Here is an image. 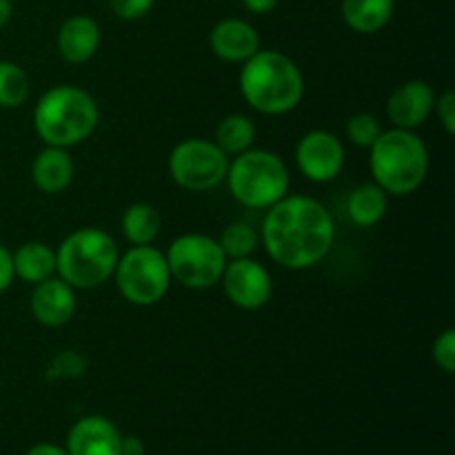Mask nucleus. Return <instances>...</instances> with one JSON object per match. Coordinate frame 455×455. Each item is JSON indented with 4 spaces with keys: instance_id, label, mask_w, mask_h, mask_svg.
<instances>
[{
    "instance_id": "nucleus-1",
    "label": "nucleus",
    "mask_w": 455,
    "mask_h": 455,
    "mask_svg": "<svg viewBox=\"0 0 455 455\" xmlns=\"http://www.w3.org/2000/svg\"><path fill=\"white\" fill-rule=\"evenodd\" d=\"M260 243L280 267L305 271L329 256L336 240L331 212L311 196H284L265 212Z\"/></svg>"
},
{
    "instance_id": "nucleus-2",
    "label": "nucleus",
    "mask_w": 455,
    "mask_h": 455,
    "mask_svg": "<svg viewBox=\"0 0 455 455\" xmlns=\"http://www.w3.org/2000/svg\"><path fill=\"white\" fill-rule=\"evenodd\" d=\"M238 84L244 102L262 116L289 114L305 96L300 67L287 53L274 49H258L244 60Z\"/></svg>"
},
{
    "instance_id": "nucleus-3",
    "label": "nucleus",
    "mask_w": 455,
    "mask_h": 455,
    "mask_svg": "<svg viewBox=\"0 0 455 455\" xmlns=\"http://www.w3.org/2000/svg\"><path fill=\"white\" fill-rule=\"evenodd\" d=\"M100 109L92 93L76 84H56L34 107V132L44 145L69 147L87 140L98 127Z\"/></svg>"
},
{
    "instance_id": "nucleus-4",
    "label": "nucleus",
    "mask_w": 455,
    "mask_h": 455,
    "mask_svg": "<svg viewBox=\"0 0 455 455\" xmlns=\"http://www.w3.org/2000/svg\"><path fill=\"white\" fill-rule=\"evenodd\" d=\"M369 169L387 196H411L427 180L429 149L411 129H382L369 147Z\"/></svg>"
},
{
    "instance_id": "nucleus-5",
    "label": "nucleus",
    "mask_w": 455,
    "mask_h": 455,
    "mask_svg": "<svg viewBox=\"0 0 455 455\" xmlns=\"http://www.w3.org/2000/svg\"><path fill=\"white\" fill-rule=\"evenodd\" d=\"M118 258V244L109 231L80 227L58 244L56 275L74 289L89 291L114 278Z\"/></svg>"
},
{
    "instance_id": "nucleus-6",
    "label": "nucleus",
    "mask_w": 455,
    "mask_h": 455,
    "mask_svg": "<svg viewBox=\"0 0 455 455\" xmlns=\"http://www.w3.org/2000/svg\"><path fill=\"white\" fill-rule=\"evenodd\" d=\"M225 182L235 203L267 212L289 194L291 176L278 154L269 149H247L229 160Z\"/></svg>"
},
{
    "instance_id": "nucleus-7",
    "label": "nucleus",
    "mask_w": 455,
    "mask_h": 455,
    "mask_svg": "<svg viewBox=\"0 0 455 455\" xmlns=\"http://www.w3.org/2000/svg\"><path fill=\"white\" fill-rule=\"evenodd\" d=\"M118 293L136 307H154L172 287L167 258L154 244L129 247L120 253L114 271Z\"/></svg>"
},
{
    "instance_id": "nucleus-8",
    "label": "nucleus",
    "mask_w": 455,
    "mask_h": 455,
    "mask_svg": "<svg viewBox=\"0 0 455 455\" xmlns=\"http://www.w3.org/2000/svg\"><path fill=\"white\" fill-rule=\"evenodd\" d=\"M172 280L187 289H212L220 284L227 267L216 238L207 234H182L164 251Z\"/></svg>"
},
{
    "instance_id": "nucleus-9",
    "label": "nucleus",
    "mask_w": 455,
    "mask_h": 455,
    "mask_svg": "<svg viewBox=\"0 0 455 455\" xmlns=\"http://www.w3.org/2000/svg\"><path fill=\"white\" fill-rule=\"evenodd\" d=\"M169 176L180 189L204 194L220 187L229 169V156L207 138H187L172 149Z\"/></svg>"
},
{
    "instance_id": "nucleus-10",
    "label": "nucleus",
    "mask_w": 455,
    "mask_h": 455,
    "mask_svg": "<svg viewBox=\"0 0 455 455\" xmlns=\"http://www.w3.org/2000/svg\"><path fill=\"white\" fill-rule=\"evenodd\" d=\"M345 145L327 129H311L296 145V167L315 185L336 180L345 169Z\"/></svg>"
},
{
    "instance_id": "nucleus-11",
    "label": "nucleus",
    "mask_w": 455,
    "mask_h": 455,
    "mask_svg": "<svg viewBox=\"0 0 455 455\" xmlns=\"http://www.w3.org/2000/svg\"><path fill=\"white\" fill-rule=\"evenodd\" d=\"M227 300L243 311H258L274 296V280L262 262L249 258L227 260L220 278Z\"/></svg>"
},
{
    "instance_id": "nucleus-12",
    "label": "nucleus",
    "mask_w": 455,
    "mask_h": 455,
    "mask_svg": "<svg viewBox=\"0 0 455 455\" xmlns=\"http://www.w3.org/2000/svg\"><path fill=\"white\" fill-rule=\"evenodd\" d=\"M434 105L435 89L427 80H407L395 87L387 100V118H389L391 127L416 132L434 114Z\"/></svg>"
},
{
    "instance_id": "nucleus-13",
    "label": "nucleus",
    "mask_w": 455,
    "mask_h": 455,
    "mask_svg": "<svg viewBox=\"0 0 455 455\" xmlns=\"http://www.w3.org/2000/svg\"><path fill=\"white\" fill-rule=\"evenodd\" d=\"M78 309V298L76 289L67 284L65 280L52 275L43 283L34 284V291L29 298V311L43 327L58 329L65 327Z\"/></svg>"
},
{
    "instance_id": "nucleus-14",
    "label": "nucleus",
    "mask_w": 455,
    "mask_h": 455,
    "mask_svg": "<svg viewBox=\"0 0 455 455\" xmlns=\"http://www.w3.org/2000/svg\"><path fill=\"white\" fill-rule=\"evenodd\" d=\"M118 427L105 416H83L74 422L67 434V453L69 455H120Z\"/></svg>"
},
{
    "instance_id": "nucleus-15",
    "label": "nucleus",
    "mask_w": 455,
    "mask_h": 455,
    "mask_svg": "<svg viewBox=\"0 0 455 455\" xmlns=\"http://www.w3.org/2000/svg\"><path fill=\"white\" fill-rule=\"evenodd\" d=\"M209 47L220 60L243 65L260 49V34L243 18H222L209 31Z\"/></svg>"
},
{
    "instance_id": "nucleus-16",
    "label": "nucleus",
    "mask_w": 455,
    "mask_h": 455,
    "mask_svg": "<svg viewBox=\"0 0 455 455\" xmlns=\"http://www.w3.org/2000/svg\"><path fill=\"white\" fill-rule=\"evenodd\" d=\"M100 40V25L92 16L76 13V16L67 18L58 29L56 47L62 60L69 65H83L96 56Z\"/></svg>"
},
{
    "instance_id": "nucleus-17",
    "label": "nucleus",
    "mask_w": 455,
    "mask_h": 455,
    "mask_svg": "<svg viewBox=\"0 0 455 455\" xmlns=\"http://www.w3.org/2000/svg\"><path fill=\"white\" fill-rule=\"evenodd\" d=\"M74 173L76 164L69 149H62V147L44 145V149H40L31 163V180L36 189L49 196L62 194L74 180Z\"/></svg>"
},
{
    "instance_id": "nucleus-18",
    "label": "nucleus",
    "mask_w": 455,
    "mask_h": 455,
    "mask_svg": "<svg viewBox=\"0 0 455 455\" xmlns=\"http://www.w3.org/2000/svg\"><path fill=\"white\" fill-rule=\"evenodd\" d=\"M13 275L27 284H38L56 275V249L40 240H29L12 253Z\"/></svg>"
},
{
    "instance_id": "nucleus-19",
    "label": "nucleus",
    "mask_w": 455,
    "mask_h": 455,
    "mask_svg": "<svg viewBox=\"0 0 455 455\" xmlns=\"http://www.w3.org/2000/svg\"><path fill=\"white\" fill-rule=\"evenodd\" d=\"M340 12L355 34H378L394 18L395 0H342Z\"/></svg>"
},
{
    "instance_id": "nucleus-20",
    "label": "nucleus",
    "mask_w": 455,
    "mask_h": 455,
    "mask_svg": "<svg viewBox=\"0 0 455 455\" xmlns=\"http://www.w3.org/2000/svg\"><path fill=\"white\" fill-rule=\"evenodd\" d=\"M387 209H389V196L373 180L355 187L349 194V200H347L349 220L355 227H363V229L376 227L387 216Z\"/></svg>"
},
{
    "instance_id": "nucleus-21",
    "label": "nucleus",
    "mask_w": 455,
    "mask_h": 455,
    "mask_svg": "<svg viewBox=\"0 0 455 455\" xmlns=\"http://www.w3.org/2000/svg\"><path fill=\"white\" fill-rule=\"evenodd\" d=\"M160 227H163V220H160L158 209L149 203L129 204L120 218V229H123L124 240L132 247L154 244V240L160 234Z\"/></svg>"
},
{
    "instance_id": "nucleus-22",
    "label": "nucleus",
    "mask_w": 455,
    "mask_h": 455,
    "mask_svg": "<svg viewBox=\"0 0 455 455\" xmlns=\"http://www.w3.org/2000/svg\"><path fill=\"white\" fill-rule=\"evenodd\" d=\"M253 140H256V124H253V120L244 114L225 116V118L218 123L216 136H213V142H216L229 158L251 149Z\"/></svg>"
},
{
    "instance_id": "nucleus-23",
    "label": "nucleus",
    "mask_w": 455,
    "mask_h": 455,
    "mask_svg": "<svg viewBox=\"0 0 455 455\" xmlns=\"http://www.w3.org/2000/svg\"><path fill=\"white\" fill-rule=\"evenodd\" d=\"M31 83L27 71L18 62L0 60V107L18 109L27 102Z\"/></svg>"
},
{
    "instance_id": "nucleus-24",
    "label": "nucleus",
    "mask_w": 455,
    "mask_h": 455,
    "mask_svg": "<svg viewBox=\"0 0 455 455\" xmlns=\"http://www.w3.org/2000/svg\"><path fill=\"white\" fill-rule=\"evenodd\" d=\"M216 240L227 260H238V258L253 256V251L260 244V234H258L256 227L247 225V222H231L220 231Z\"/></svg>"
},
{
    "instance_id": "nucleus-25",
    "label": "nucleus",
    "mask_w": 455,
    "mask_h": 455,
    "mask_svg": "<svg viewBox=\"0 0 455 455\" xmlns=\"http://www.w3.org/2000/svg\"><path fill=\"white\" fill-rule=\"evenodd\" d=\"M87 358L74 349H62L53 355L44 367V378L49 382H60V380H76L87 373Z\"/></svg>"
},
{
    "instance_id": "nucleus-26",
    "label": "nucleus",
    "mask_w": 455,
    "mask_h": 455,
    "mask_svg": "<svg viewBox=\"0 0 455 455\" xmlns=\"http://www.w3.org/2000/svg\"><path fill=\"white\" fill-rule=\"evenodd\" d=\"M345 133L351 145L360 147V149H369L382 133V123L378 116L360 111V114H354L347 120Z\"/></svg>"
},
{
    "instance_id": "nucleus-27",
    "label": "nucleus",
    "mask_w": 455,
    "mask_h": 455,
    "mask_svg": "<svg viewBox=\"0 0 455 455\" xmlns=\"http://www.w3.org/2000/svg\"><path fill=\"white\" fill-rule=\"evenodd\" d=\"M431 358L438 369H443L444 373L455 371V329L447 327L443 333H438V338L431 345Z\"/></svg>"
},
{
    "instance_id": "nucleus-28",
    "label": "nucleus",
    "mask_w": 455,
    "mask_h": 455,
    "mask_svg": "<svg viewBox=\"0 0 455 455\" xmlns=\"http://www.w3.org/2000/svg\"><path fill=\"white\" fill-rule=\"evenodd\" d=\"M435 116H438V123L443 124L444 133L447 136H453L455 133V92L447 89L440 96H435V105H434Z\"/></svg>"
},
{
    "instance_id": "nucleus-29",
    "label": "nucleus",
    "mask_w": 455,
    "mask_h": 455,
    "mask_svg": "<svg viewBox=\"0 0 455 455\" xmlns=\"http://www.w3.org/2000/svg\"><path fill=\"white\" fill-rule=\"evenodd\" d=\"M156 0H109L111 12L123 20H138L151 12Z\"/></svg>"
},
{
    "instance_id": "nucleus-30",
    "label": "nucleus",
    "mask_w": 455,
    "mask_h": 455,
    "mask_svg": "<svg viewBox=\"0 0 455 455\" xmlns=\"http://www.w3.org/2000/svg\"><path fill=\"white\" fill-rule=\"evenodd\" d=\"M13 262H12V251H9L4 244H0V293L7 291L13 283Z\"/></svg>"
},
{
    "instance_id": "nucleus-31",
    "label": "nucleus",
    "mask_w": 455,
    "mask_h": 455,
    "mask_svg": "<svg viewBox=\"0 0 455 455\" xmlns=\"http://www.w3.org/2000/svg\"><path fill=\"white\" fill-rule=\"evenodd\" d=\"M120 455H145V443L138 435L120 438Z\"/></svg>"
},
{
    "instance_id": "nucleus-32",
    "label": "nucleus",
    "mask_w": 455,
    "mask_h": 455,
    "mask_svg": "<svg viewBox=\"0 0 455 455\" xmlns=\"http://www.w3.org/2000/svg\"><path fill=\"white\" fill-rule=\"evenodd\" d=\"M244 9L251 13H258V16H265V13H271L275 7H278V0H243Z\"/></svg>"
},
{
    "instance_id": "nucleus-33",
    "label": "nucleus",
    "mask_w": 455,
    "mask_h": 455,
    "mask_svg": "<svg viewBox=\"0 0 455 455\" xmlns=\"http://www.w3.org/2000/svg\"><path fill=\"white\" fill-rule=\"evenodd\" d=\"M25 455H69V453H67V449L60 447V444L38 443V444H34L31 449H27Z\"/></svg>"
},
{
    "instance_id": "nucleus-34",
    "label": "nucleus",
    "mask_w": 455,
    "mask_h": 455,
    "mask_svg": "<svg viewBox=\"0 0 455 455\" xmlns=\"http://www.w3.org/2000/svg\"><path fill=\"white\" fill-rule=\"evenodd\" d=\"M12 13H13L12 0H0V29L12 20Z\"/></svg>"
}]
</instances>
